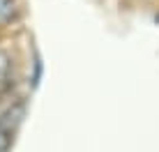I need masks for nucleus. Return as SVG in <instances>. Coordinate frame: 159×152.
<instances>
[{
	"label": "nucleus",
	"instance_id": "f257e3e1",
	"mask_svg": "<svg viewBox=\"0 0 159 152\" xmlns=\"http://www.w3.org/2000/svg\"><path fill=\"white\" fill-rule=\"evenodd\" d=\"M23 115H25V104H23V101H19V104H12L7 111L2 113V115H0V132L14 134V129L21 124Z\"/></svg>",
	"mask_w": 159,
	"mask_h": 152
},
{
	"label": "nucleus",
	"instance_id": "f03ea898",
	"mask_svg": "<svg viewBox=\"0 0 159 152\" xmlns=\"http://www.w3.org/2000/svg\"><path fill=\"white\" fill-rule=\"evenodd\" d=\"M16 16V0H0V23H9Z\"/></svg>",
	"mask_w": 159,
	"mask_h": 152
},
{
	"label": "nucleus",
	"instance_id": "7ed1b4c3",
	"mask_svg": "<svg viewBox=\"0 0 159 152\" xmlns=\"http://www.w3.org/2000/svg\"><path fill=\"white\" fill-rule=\"evenodd\" d=\"M9 74H12V58H9L7 51L0 48V85L9 78Z\"/></svg>",
	"mask_w": 159,
	"mask_h": 152
},
{
	"label": "nucleus",
	"instance_id": "20e7f679",
	"mask_svg": "<svg viewBox=\"0 0 159 152\" xmlns=\"http://www.w3.org/2000/svg\"><path fill=\"white\" fill-rule=\"evenodd\" d=\"M9 148H12V134L0 132V152H7Z\"/></svg>",
	"mask_w": 159,
	"mask_h": 152
}]
</instances>
